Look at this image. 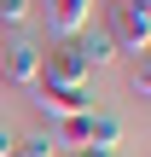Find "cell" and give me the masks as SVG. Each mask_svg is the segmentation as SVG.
I'll list each match as a JSON object with an SVG mask.
<instances>
[{"label":"cell","mask_w":151,"mask_h":157,"mask_svg":"<svg viewBox=\"0 0 151 157\" xmlns=\"http://www.w3.org/2000/svg\"><path fill=\"white\" fill-rule=\"evenodd\" d=\"M41 12H47V41L52 35H81L93 23V0H41Z\"/></svg>","instance_id":"6"},{"label":"cell","mask_w":151,"mask_h":157,"mask_svg":"<svg viewBox=\"0 0 151 157\" xmlns=\"http://www.w3.org/2000/svg\"><path fill=\"white\" fill-rule=\"evenodd\" d=\"M35 76H41V41L12 35V41L0 47V82H12V87H35Z\"/></svg>","instance_id":"5"},{"label":"cell","mask_w":151,"mask_h":157,"mask_svg":"<svg viewBox=\"0 0 151 157\" xmlns=\"http://www.w3.org/2000/svg\"><path fill=\"white\" fill-rule=\"evenodd\" d=\"M81 52H87V70H99V64H111V58H116V47H111V35H105V29H81Z\"/></svg>","instance_id":"7"},{"label":"cell","mask_w":151,"mask_h":157,"mask_svg":"<svg viewBox=\"0 0 151 157\" xmlns=\"http://www.w3.org/2000/svg\"><path fill=\"white\" fill-rule=\"evenodd\" d=\"M105 35H111L116 52L145 58V47H151V12H145V0H105Z\"/></svg>","instance_id":"1"},{"label":"cell","mask_w":151,"mask_h":157,"mask_svg":"<svg viewBox=\"0 0 151 157\" xmlns=\"http://www.w3.org/2000/svg\"><path fill=\"white\" fill-rule=\"evenodd\" d=\"M70 157H116V146H76Z\"/></svg>","instance_id":"11"},{"label":"cell","mask_w":151,"mask_h":157,"mask_svg":"<svg viewBox=\"0 0 151 157\" xmlns=\"http://www.w3.org/2000/svg\"><path fill=\"white\" fill-rule=\"evenodd\" d=\"M35 0H0V29H29Z\"/></svg>","instance_id":"8"},{"label":"cell","mask_w":151,"mask_h":157,"mask_svg":"<svg viewBox=\"0 0 151 157\" xmlns=\"http://www.w3.org/2000/svg\"><path fill=\"white\" fill-rule=\"evenodd\" d=\"M134 93H140V99H145V93H151V70H145V58L134 64Z\"/></svg>","instance_id":"10"},{"label":"cell","mask_w":151,"mask_h":157,"mask_svg":"<svg viewBox=\"0 0 151 157\" xmlns=\"http://www.w3.org/2000/svg\"><path fill=\"white\" fill-rule=\"evenodd\" d=\"M122 140V122L116 117H105V111H81V117H64L58 122V140L52 146H116Z\"/></svg>","instance_id":"3"},{"label":"cell","mask_w":151,"mask_h":157,"mask_svg":"<svg viewBox=\"0 0 151 157\" xmlns=\"http://www.w3.org/2000/svg\"><path fill=\"white\" fill-rule=\"evenodd\" d=\"M35 82H64V87H87L93 70H87V52H81V35H52L41 47V76Z\"/></svg>","instance_id":"2"},{"label":"cell","mask_w":151,"mask_h":157,"mask_svg":"<svg viewBox=\"0 0 151 157\" xmlns=\"http://www.w3.org/2000/svg\"><path fill=\"white\" fill-rule=\"evenodd\" d=\"M6 157H52V140L47 134H29V140H12V151Z\"/></svg>","instance_id":"9"},{"label":"cell","mask_w":151,"mask_h":157,"mask_svg":"<svg viewBox=\"0 0 151 157\" xmlns=\"http://www.w3.org/2000/svg\"><path fill=\"white\" fill-rule=\"evenodd\" d=\"M29 105H41L47 117H81V111H93V87H64V82H35L29 87Z\"/></svg>","instance_id":"4"}]
</instances>
